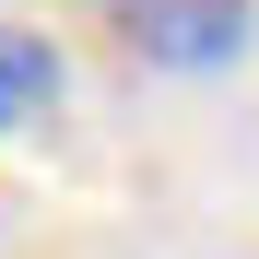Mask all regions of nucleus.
Masks as SVG:
<instances>
[{
	"mask_svg": "<svg viewBox=\"0 0 259 259\" xmlns=\"http://www.w3.org/2000/svg\"><path fill=\"white\" fill-rule=\"evenodd\" d=\"M48 106H59V48L24 35V24H0V130H24Z\"/></svg>",
	"mask_w": 259,
	"mask_h": 259,
	"instance_id": "nucleus-2",
	"label": "nucleus"
},
{
	"mask_svg": "<svg viewBox=\"0 0 259 259\" xmlns=\"http://www.w3.org/2000/svg\"><path fill=\"white\" fill-rule=\"evenodd\" d=\"M247 24H259V0H118V35L153 71H236Z\"/></svg>",
	"mask_w": 259,
	"mask_h": 259,
	"instance_id": "nucleus-1",
	"label": "nucleus"
}]
</instances>
